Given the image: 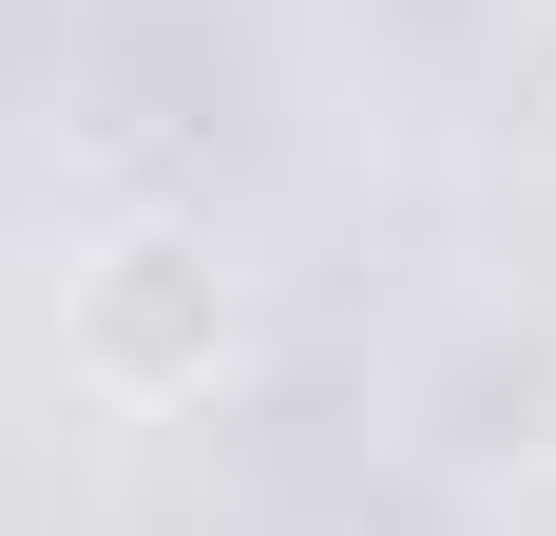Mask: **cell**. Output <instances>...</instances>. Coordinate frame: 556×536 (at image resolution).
<instances>
[{
  "label": "cell",
  "instance_id": "1",
  "mask_svg": "<svg viewBox=\"0 0 556 536\" xmlns=\"http://www.w3.org/2000/svg\"><path fill=\"white\" fill-rule=\"evenodd\" d=\"M230 250L192 212H135V230H97L77 250V288H58V365L97 383V403H212V365H230Z\"/></svg>",
  "mask_w": 556,
  "mask_h": 536
}]
</instances>
